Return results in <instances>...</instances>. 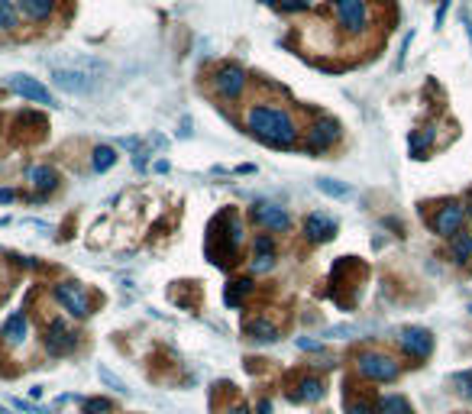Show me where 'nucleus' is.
<instances>
[{
	"instance_id": "nucleus-11",
	"label": "nucleus",
	"mask_w": 472,
	"mask_h": 414,
	"mask_svg": "<svg viewBox=\"0 0 472 414\" xmlns=\"http://www.w3.org/2000/svg\"><path fill=\"white\" fill-rule=\"evenodd\" d=\"M463 220H466L463 204H443L434 217V230L440 233V237H456L459 227H463Z\"/></svg>"
},
{
	"instance_id": "nucleus-8",
	"label": "nucleus",
	"mask_w": 472,
	"mask_h": 414,
	"mask_svg": "<svg viewBox=\"0 0 472 414\" xmlns=\"http://www.w3.org/2000/svg\"><path fill=\"white\" fill-rule=\"evenodd\" d=\"M343 130L336 120H317L311 126V133H307V149L311 153H327L334 143H340Z\"/></svg>"
},
{
	"instance_id": "nucleus-2",
	"label": "nucleus",
	"mask_w": 472,
	"mask_h": 414,
	"mask_svg": "<svg viewBox=\"0 0 472 414\" xmlns=\"http://www.w3.org/2000/svg\"><path fill=\"white\" fill-rule=\"evenodd\" d=\"M100 75H104V65H100L98 59H69V61H61V65L52 61L55 88H61V91H69V94L94 91L98 81H100Z\"/></svg>"
},
{
	"instance_id": "nucleus-32",
	"label": "nucleus",
	"mask_w": 472,
	"mask_h": 414,
	"mask_svg": "<svg viewBox=\"0 0 472 414\" xmlns=\"http://www.w3.org/2000/svg\"><path fill=\"white\" fill-rule=\"evenodd\" d=\"M297 346H305V350H320V340H297Z\"/></svg>"
},
{
	"instance_id": "nucleus-19",
	"label": "nucleus",
	"mask_w": 472,
	"mask_h": 414,
	"mask_svg": "<svg viewBox=\"0 0 472 414\" xmlns=\"http://www.w3.org/2000/svg\"><path fill=\"white\" fill-rule=\"evenodd\" d=\"M449 253L456 256L459 262H466L472 256V233H456V237H449Z\"/></svg>"
},
{
	"instance_id": "nucleus-27",
	"label": "nucleus",
	"mask_w": 472,
	"mask_h": 414,
	"mask_svg": "<svg viewBox=\"0 0 472 414\" xmlns=\"http://www.w3.org/2000/svg\"><path fill=\"white\" fill-rule=\"evenodd\" d=\"M110 411V401L107 398H88L84 401V414H107Z\"/></svg>"
},
{
	"instance_id": "nucleus-12",
	"label": "nucleus",
	"mask_w": 472,
	"mask_h": 414,
	"mask_svg": "<svg viewBox=\"0 0 472 414\" xmlns=\"http://www.w3.org/2000/svg\"><path fill=\"white\" fill-rule=\"evenodd\" d=\"M252 214H256V220H259L266 230L282 233V230H288V227H291L288 211H285V207H278V204H269V201H259Z\"/></svg>"
},
{
	"instance_id": "nucleus-18",
	"label": "nucleus",
	"mask_w": 472,
	"mask_h": 414,
	"mask_svg": "<svg viewBox=\"0 0 472 414\" xmlns=\"http://www.w3.org/2000/svg\"><path fill=\"white\" fill-rule=\"evenodd\" d=\"M246 333H249L252 340H259V343H272V340L278 337L269 321H249V324H246Z\"/></svg>"
},
{
	"instance_id": "nucleus-28",
	"label": "nucleus",
	"mask_w": 472,
	"mask_h": 414,
	"mask_svg": "<svg viewBox=\"0 0 472 414\" xmlns=\"http://www.w3.org/2000/svg\"><path fill=\"white\" fill-rule=\"evenodd\" d=\"M100 379H104V382H107V385H114V389H117V391H123V395H126V391H130V389H126V385H123V382H120V379H117V376H114V372H110V369H100Z\"/></svg>"
},
{
	"instance_id": "nucleus-34",
	"label": "nucleus",
	"mask_w": 472,
	"mask_h": 414,
	"mask_svg": "<svg viewBox=\"0 0 472 414\" xmlns=\"http://www.w3.org/2000/svg\"><path fill=\"white\" fill-rule=\"evenodd\" d=\"M259 414H272V401H259Z\"/></svg>"
},
{
	"instance_id": "nucleus-5",
	"label": "nucleus",
	"mask_w": 472,
	"mask_h": 414,
	"mask_svg": "<svg viewBox=\"0 0 472 414\" xmlns=\"http://www.w3.org/2000/svg\"><path fill=\"white\" fill-rule=\"evenodd\" d=\"M356 366H359V372L369 376L372 382H391V379L398 376V362L385 353H362Z\"/></svg>"
},
{
	"instance_id": "nucleus-24",
	"label": "nucleus",
	"mask_w": 472,
	"mask_h": 414,
	"mask_svg": "<svg viewBox=\"0 0 472 414\" xmlns=\"http://www.w3.org/2000/svg\"><path fill=\"white\" fill-rule=\"evenodd\" d=\"M16 23H20V20H16V7L13 4H10V0H0V30H16Z\"/></svg>"
},
{
	"instance_id": "nucleus-17",
	"label": "nucleus",
	"mask_w": 472,
	"mask_h": 414,
	"mask_svg": "<svg viewBox=\"0 0 472 414\" xmlns=\"http://www.w3.org/2000/svg\"><path fill=\"white\" fill-rule=\"evenodd\" d=\"M320 395H324V385H320V379H301V382H297V391H295L297 401H317Z\"/></svg>"
},
{
	"instance_id": "nucleus-3",
	"label": "nucleus",
	"mask_w": 472,
	"mask_h": 414,
	"mask_svg": "<svg viewBox=\"0 0 472 414\" xmlns=\"http://www.w3.org/2000/svg\"><path fill=\"white\" fill-rule=\"evenodd\" d=\"M334 13L343 30L359 36V32H366L369 23V0H334Z\"/></svg>"
},
{
	"instance_id": "nucleus-13",
	"label": "nucleus",
	"mask_w": 472,
	"mask_h": 414,
	"mask_svg": "<svg viewBox=\"0 0 472 414\" xmlns=\"http://www.w3.org/2000/svg\"><path fill=\"white\" fill-rule=\"evenodd\" d=\"M305 233L311 243H327V239H334L336 233V220L330 214H311L305 223Z\"/></svg>"
},
{
	"instance_id": "nucleus-16",
	"label": "nucleus",
	"mask_w": 472,
	"mask_h": 414,
	"mask_svg": "<svg viewBox=\"0 0 472 414\" xmlns=\"http://www.w3.org/2000/svg\"><path fill=\"white\" fill-rule=\"evenodd\" d=\"M20 7H23V13L30 16V20H46V16L52 13L55 0H20Z\"/></svg>"
},
{
	"instance_id": "nucleus-35",
	"label": "nucleus",
	"mask_w": 472,
	"mask_h": 414,
	"mask_svg": "<svg viewBox=\"0 0 472 414\" xmlns=\"http://www.w3.org/2000/svg\"><path fill=\"white\" fill-rule=\"evenodd\" d=\"M0 201H13V191H7V188H0Z\"/></svg>"
},
{
	"instance_id": "nucleus-7",
	"label": "nucleus",
	"mask_w": 472,
	"mask_h": 414,
	"mask_svg": "<svg viewBox=\"0 0 472 414\" xmlns=\"http://www.w3.org/2000/svg\"><path fill=\"white\" fill-rule=\"evenodd\" d=\"M398 346H401L408 356H414V360H424V356H430V350H434V340H430V333H427L424 327H404L401 333H398Z\"/></svg>"
},
{
	"instance_id": "nucleus-15",
	"label": "nucleus",
	"mask_w": 472,
	"mask_h": 414,
	"mask_svg": "<svg viewBox=\"0 0 472 414\" xmlns=\"http://www.w3.org/2000/svg\"><path fill=\"white\" fill-rule=\"evenodd\" d=\"M30 178L39 191H52L55 184H59V175H55V169H49V165H36V169L30 172Z\"/></svg>"
},
{
	"instance_id": "nucleus-9",
	"label": "nucleus",
	"mask_w": 472,
	"mask_h": 414,
	"mask_svg": "<svg viewBox=\"0 0 472 414\" xmlns=\"http://www.w3.org/2000/svg\"><path fill=\"white\" fill-rule=\"evenodd\" d=\"M7 88H10V91H16L20 97L33 100V104H55L52 94H49V88L39 85L36 78H30V75H10L7 78Z\"/></svg>"
},
{
	"instance_id": "nucleus-36",
	"label": "nucleus",
	"mask_w": 472,
	"mask_h": 414,
	"mask_svg": "<svg viewBox=\"0 0 472 414\" xmlns=\"http://www.w3.org/2000/svg\"><path fill=\"white\" fill-rule=\"evenodd\" d=\"M262 4H278V0H262Z\"/></svg>"
},
{
	"instance_id": "nucleus-1",
	"label": "nucleus",
	"mask_w": 472,
	"mask_h": 414,
	"mask_svg": "<svg viewBox=\"0 0 472 414\" xmlns=\"http://www.w3.org/2000/svg\"><path fill=\"white\" fill-rule=\"evenodd\" d=\"M246 126H249L262 143L272 146H295L297 143V126L288 110L275 107V104H256L246 110Z\"/></svg>"
},
{
	"instance_id": "nucleus-21",
	"label": "nucleus",
	"mask_w": 472,
	"mask_h": 414,
	"mask_svg": "<svg viewBox=\"0 0 472 414\" xmlns=\"http://www.w3.org/2000/svg\"><path fill=\"white\" fill-rule=\"evenodd\" d=\"M249 292H252V282H249V278H243V282H230V288H227V304L236 307V304H240V298H246Z\"/></svg>"
},
{
	"instance_id": "nucleus-23",
	"label": "nucleus",
	"mask_w": 472,
	"mask_h": 414,
	"mask_svg": "<svg viewBox=\"0 0 472 414\" xmlns=\"http://www.w3.org/2000/svg\"><path fill=\"white\" fill-rule=\"evenodd\" d=\"M317 188H320L324 194H334V198H350V194H353V188H350V184H336L334 178H320V182H317Z\"/></svg>"
},
{
	"instance_id": "nucleus-26",
	"label": "nucleus",
	"mask_w": 472,
	"mask_h": 414,
	"mask_svg": "<svg viewBox=\"0 0 472 414\" xmlns=\"http://www.w3.org/2000/svg\"><path fill=\"white\" fill-rule=\"evenodd\" d=\"M430 139H434V130H430V126H424V133H414V136H411V153L414 155H420V149H427V146H430Z\"/></svg>"
},
{
	"instance_id": "nucleus-6",
	"label": "nucleus",
	"mask_w": 472,
	"mask_h": 414,
	"mask_svg": "<svg viewBox=\"0 0 472 414\" xmlns=\"http://www.w3.org/2000/svg\"><path fill=\"white\" fill-rule=\"evenodd\" d=\"M213 88H217V94L236 100L246 88V69H240V65H223V69H217V75H213Z\"/></svg>"
},
{
	"instance_id": "nucleus-10",
	"label": "nucleus",
	"mask_w": 472,
	"mask_h": 414,
	"mask_svg": "<svg viewBox=\"0 0 472 414\" xmlns=\"http://www.w3.org/2000/svg\"><path fill=\"white\" fill-rule=\"evenodd\" d=\"M75 343H78L75 330H71L65 321H52V324H49V330H46V350L52 356L71 353V350H75Z\"/></svg>"
},
{
	"instance_id": "nucleus-31",
	"label": "nucleus",
	"mask_w": 472,
	"mask_h": 414,
	"mask_svg": "<svg viewBox=\"0 0 472 414\" xmlns=\"http://www.w3.org/2000/svg\"><path fill=\"white\" fill-rule=\"evenodd\" d=\"M346 414H372V408L362 405V401H353V405L346 408Z\"/></svg>"
},
{
	"instance_id": "nucleus-25",
	"label": "nucleus",
	"mask_w": 472,
	"mask_h": 414,
	"mask_svg": "<svg viewBox=\"0 0 472 414\" xmlns=\"http://www.w3.org/2000/svg\"><path fill=\"white\" fill-rule=\"evenodd\" d=\"M453 385H456V391L463 395V398H472V369L456 372V376H453Z\"/></svg>"
},
{
	"instance_id": "nucleus-33",
	"label": "nucleus",
	"mask_w": 472,
	"mask_h": 414,
	"mask_svg": "<svg viewBox=\"0 0 472 414\" xmlns=\"http://www.w3.org/2000/svg\"><path fill=\"white\" fill-rule=\"evenodd\" d=\"M223 414H249V408H246V405H233V408H227Z\"/></svg>"
},
{
	"instance_id": "nucleus-14",
	"label": "nucleus",
	"mask_w": 472,
	"mask_h": 414,
	"mask_svg": "<svg viewBox=\"0 0 472 414\" xmlns=\"http://www.w3.org/2000/svg\"><path fill=\"white\" fill-rule=\"evenodd\" d=\"M26 330H30L26 314H23V311H16V314L7 317V324H4V330H0V337H4V343H7V346H20L26 340Z\"/></svg>"
},
{
	"instance_id": "nucleus-22",
	"label": "nucleus",
	"mask_w": 472,
	"mask_h": 414,
	"mask_svg": "<svg viewBox=\"0 0 472 414\" xmlns=\"http://www.w3.org/2000/svg\"><path fill=\"white\" fill-rule=\"evenodd\" d=\"M91 162H94V169H98V172H107L117 162V153L110 146H98V149H94V159Z\"/></svg>"
},
{
	"instance_id": "nucleus-30",
	"label": "nucleus",
	"mask_w": 472,
	"mask_h": 414,
	"mask_svg": "<svg viewBox=\"0 0 472 414\" xmlns=\"http://www.w3.org/2000/svg\"><path fill=\"white\" fill-rule=\"evenodd\" d=\"M252 268H256V272H266V268H272V256L259 253V256H256V262H252Z\"/></svg>"
},
{
	"instance_id": "nucleus-4",
	"label": "nucleus",
	"mask_w": 472,
	"mask_h": 414,
	"mask_svg": "<svg viewBox=\"0 0 472 414\" xmlns=\"http://www.w3.org/2000/svg\"><path fill=\"white\" fill-rule=\"evenodd\" d=\"M55 298L61 301V307L69 311L71 317H88L91 314V298L78 282H59L55 285Z\"/></svg>"
},
{
	"instance_id": "nucleus-20",
	"label": "nucleus",
	"mask_w": 472,
	"mask_h": 414,
	"mask_svg": "<svg viewBox=\"0 0 472 414\" xmlns=\"http://www.w3.org/2000/svg\"><path fill=\"white\" fill-rule=\"evenodd\" d=\"M379 414H414V411L401 395H385V398L379 401Z\"/></svg>"
},
{
	"instance_id": "nucleus-29",
	"label": "nucleus",
	"mask_w": 472,
	"mask_h": 414,
	"mask_svg": "<svg viewBox=\"0 0 472 414\" xmlns=\"http://www.w3.org/2000/svg\"><path fill=\"white\" fill-rule=\"evenodd\" d=\"M311 4H314V0H278V7L288 10V13H291V10H305V7H311Z\"/></svg>"
}]
</instances>
